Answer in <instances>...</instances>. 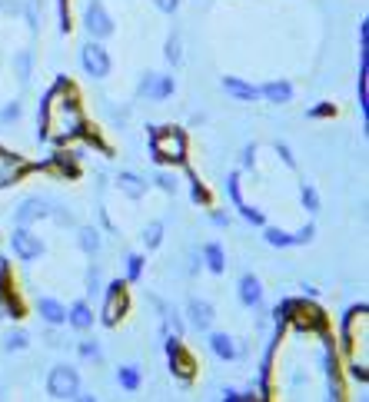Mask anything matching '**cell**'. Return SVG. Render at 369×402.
Wrapping results in <instances>:
<instances>
[{"instance_id": "obj_37", "label": "cell", "mask_w": 369, "mask_h": 402, "mask_svg": "<svg viewBox=\"0 0 369 402\" xmlns=\"http://www.w3.org/2000/svg\"><path fill=\"white\" fill-rule=\"evenodd\" d=\"M100 266H90L87 269V296L93 300V296H100Z\"/></svg>"}, {"instance_id": "obj_28", "label": "cell", "mask_w": 369, "mask_h": 402, "mask_svg": "<svg viewBox=\"0 0 369 402\" xmlns=\"http://www.w3.org/2000/svg\"><path fill=\"white\" fill-rule=\"evenodd\" d=\"M143 246H147V250H156V246H160V243H163V220H153L150 227L143 229Z\"/></svg>"}, {"instance_id": "obj_22", "label": "cell", "mask_w": 369, "mask_h": 402, "mask_svg": "<svg viewBox=\"0 0 369 402\" xmlns=\"http://www.w3.org/2000/svg\"><path fill=\"white\" fill-rule=\"evenodd\" d=\"M200 260H203V266L210 269V273H227V253H223V246L220 243H206L203 253H200Z\"/></svg>"}, {"instance_id": "obj_25", "label": "cell", "mask_w": 369, "mask_h": 402, "mask_svg": "<svg viewBox=\"0 0 369 402\" xmlns=\"http://www.w3.org/2000/svg\"><path fill=\"white\" fill-rule=\"evenodd\" d=\"M30 74H34V51H17L13 53V76L20 83H30Z\"/></svg>"}, {"instance_id": "obj_36", "label": "cell", "mask_w": 369, "mask_h": 402, "mask_svg": "<svg viewBox=\"0 0 369 402\" xmlns=\"http://www.w3.org/2000/svg\"><path fill=\"white\" fill-rule=\"evenodd\" d=\"M24 116V107H20V100H11L4 110H0V123H17Z\"/></svg>"}, {"instance_id": "obj_12", "label": "cell", "mask_w": 369, "mask_h": 402, "mask_svg": "<svg viewBox=\"0 0 369 402\" xmlns=\"http://www.w3.org/2000/svg\"><path fill=\"white\" fill-rule=\"evenodd\" d=\"M27 173H30V163H27L24 156H17V153H11V150H4V147H0V189L20 183Z\"/></svg>"}, {"instance_id": "obj_45", "label": "cell", "mask_w": 369, "mask_h": 402, "mask_svg": "<svg viewBox=\"0 0 369 402\" xmlns=\"http://www.w3.org/2000/svg\"><path fill=\"white\" fill-rule=\"evenodd\" d=\"M153 7L163 13H177L180 11V0H153Z\"/></svg>"}, {"instance_id": "obj_13", "label": "cell", "mask_w": 369, "mask_h": 402, "mask_svg": "<svg viewBox=\"0 0 369 402\" xmlns=\"http://www.w3.org/2000/svg\"><path fill=\"white\" fill-rule=\"evenodd\" d=\"M210 349H213V356H217V359H223V363H233V359H240L243 352H246V346H243L240 340H233L229 333H210Z\"/></svg>"}, {"instance_id": "obj_30", "label": "cell", "mask_w": 369, "mask_h": 402, "mask_svg": "<svg viewBox=\"0 0 369 402\" xmlns=\"http://www.w3.org/2000/svg\"><path fill=\"white\" fill-rule=\"evenodd\" d=\"M153 183L163 189V193H170V196H177V193H180V180H177L173 170H160V173L153 176Z\"/></svg>"}, {"instance_id": "obj_27", "label": "cell", "mask_w": 369, "mask_h": 402, "mask_svg": "<svg viewBox=\"0 0 369 402\" xmlns=\"http://www.w3.org/2000/svg\"><path fill=\"white\" fill-rule=\"evenodd\" d=\"M76 352H80L83 363H103V349L97 340H80L76 342Z\"/></svg>"}, {"instance_id": "obj_23", "label": "cell", "mask_w": 369, "mask_h": 402, "mask_svg": "<svg viewBox=\"0 0 369 402\" xmlns=\"http://www.w3.org/2000/svg\"><path fill=\"white\" fill-rule=\"evenodd\" d=\"M140 382H143V373H140V366L127 363V366H120V369H116V386H120V389H127V392H137V389H140Z\"/></svg>"}, {"instance_id": "obj_24", "label": "cell", "mask_w": 369, "mask_h": 402, "mask_svg": "<svg viewBox=\"0 0 369 402\" xmlns=\"http://www.w3.org/2000/svg\"><path fill=\"white\" fill-rule=\"evenodd\" d=\"M76 243H80V250L87 253V256H97L100 246H103L100 229H97V227H80V229H76Z\"/></svg>"}, {"instance_id": "obj_19", "label": "cell", "mask_w": 369, "mask_h": 402, "mask_svg": "<svg viewBox=\"0 0 369 402\" xmlns=\"http://www.w3.org/2000/svg\"><path fill=\"white\" fill-rule=\"evenodd\" d=\"M37 313L40 319L47 323V326H67V306L60 300H51V296H43V300H37Z\"/></svg>"}, {"instance_id": "obj_1", "label": "cell", "mask_w": 369, "mask_h": 402, "mask_svg": "<svg viewBox=\"0 0 369 402\" xmlns=\"http://www.w3.org/2000/svg\"><path fill=\"white\" fill-rule=\"evenodd\" d=\"M37 137L47 143H70L80 140L87 133V114H83V103L76 87L60 76L40 100V114H37Z\"/></svg>"}, {"instance_id": "obj_16", "label": "cell", "mask_w": 369, "mask_h": 402, "mask_svg": "<svg viewBox=\"0 0 369 402\" xmlns=\"http://www.w3.org/2000/svg\"><path fill=\"white\" fill-rule=\"evenodd\" d=\"M236 293H240V302L246 309H260V306H263V283H260L253 273H243Z\"/></svg>"}, {"instance_id": "obj_14", "label": "cell", "mask_w": 369, "mask_h": 402, "mask_svg": "<svg viewBox=\"0 0 369 402\" xmlns=\"http://www.w3.org/2000/svg\"><path fill=\"white\" fill-rule=\"evenodd\" d=\"M187 316H190V326L196 333H210L213 319H217V309H213V302H206V300H190L187 302Z\"/></svg>"}, {"instance_id": "obj_34", "label": "cell", "mask_w": 369, "mask_h": 402, "mask_svg": "<svg viewBox=\"0 0 369 402\" xmlns=\"http://www.w3.org/2000/svg\"><path fill=\"white\" fill-rule=\"evenodd\" d=\"M143 263H147V260H143L140 253H130L127 256V283H137V279L143 276Z\"/></svg>"}, {"instance_id": "obj_17", "label": "cell", "mask_w": 369, "mask_h": 402, "mask_svg": "<svg viewBox=\"0 0 369 402\" xmlns=\"http://www.w3.org/2000/svg\"><path fill=\"white\" fill-rule=\"evenodd\" d=\"M223 93H229L233 100L240 103H256L260 100V87H253V83H246V80H240V76H223Z\"/></svg>"}, {"instance_id": "obj_40", "label": "cell", "mask_w": 369, "mask_h": 402, "mask_svg": "<svg viewBox=\"0 0 369 402\" xmlns=\"http://www.w3.org/2000/svg\"><path fill=\"white\" fill-rule=\"evenodd\" d=\"M333 114H336V107H333V103H319V107H313V110H306L309 120H326V116H333Z\"/></svg>"}, {"instance_id": "obj_32", "label": "cell", "mask_w": 369, "mask_h": 402, "mask_svg": "<svg viewBox=\"0 0 369 402\" xmlns=\"http://www.w3.org/2000/svg\"><path fill=\"white\" fill-rule=\"evenodd\" d=\"M160 309H163V323H166V329H170V336H180V340H183V319H180V313L170 309V306H160Z\"/></svg>"}, {"instance_id": "obj_44", "label": "cell", "mask_w": 369, "mask_h": 402, "mask_svg": "<svg viewBox=\"0 0 369 402\" xmlns=\"http://www.w3.org/2000/svg\"><path fill=\"white\" fill-rule=\"evenodd\" d=\"M276 153L283 156V163L290 166V170H296V156H293V150H290L286 143H276Z\"/></svg>"}, {"instance_id": "obj_10", "label": "cell", "mask_w": 369, "mask_h": 402, "mask_svg": "<svg viewBox=\"0 0 369 402\" xmlns=\"http://www.w3.org/2000/svg\"><path fill=\"white\" fill-rule=\"evenodd\" d=\"M0 309L11 316V319H20V316H24V302H20L17 289H13L11 263H4V260H0Z\"/></svg>"}, {"instance_id": "obj_7", "label": "cell", "mask_w": 369, "mask_h": 402, "mask_svg": "<svg viewBox=\"0 0 369 402\" xmlns=\"http://www.w3.org/2000/svg\"><path fill=\"white\" fill-rule=\"evenodd\" d=\"M83 30H87L90 40H110L116 34V24L110 11L103 7V0H90L83 7Z\"/></svg>"}, {"instance_id": "obj_29", "label": "cell", "mask_w": 369, "mask_h": 402, "mask_svg": "<svg viewBox=\"0 0 369 402\" xmlns=\"http://www.w3.org/2000/svg\"><path fill=\"white\" fill-rule=\"evenodd\" d=\"M30 336H27L24 329H11L7 336H4V352H24Z\"/></svg>"}, {"instance_id": "obj_43", "label": "cell", "mask_w": 369, "mask_h": 402, "mask_svg": "<svg viewBox=\"0 0 369 402\" xmlns=\"http://www.w3.org/2000/svg\"><path fill=\"white\" fill-rule=\"evenodd\" d=\"M256 166V143H246L243 147V170H253Z\"/></svg>"}, {"instance_id": "obj_26", "label": "cell", "mask_w": 369, "mask_h": 402, "mask_svg": "<svg viewBox=\"0 0 369 402\" xmlns=\"http://www.w3.org/2000/svg\"><path fill=\"white\" fill-rule=\"evenodd\" d=\"M263 239H267L269 246H276V250L296 246V233H286V229H280V227H263Z\"/></svg>"}, {"instance_id": "obj_18", "label": "cell", "mask_w": 369, "mask_h": 402, "mask_svg": "<svg viewBox=\"0 0 369 402\" xmlns=\"http://www.w3.org/2000/svg\"><path fill=\"white\" fill-rule=\"evenodd\" d=\"M93 323H97V316H93V309H90L87 300H76L70 309H67V326L76 329V333H87V329H93Z\"/></svg>"}, {"instance_id": "obj_41", "label": "cell", "mask_w": 369, "mask_h": 402, "mask_svg": "<svg viewBox=\"0 0 369 402\" xmlns=\"http://www.w3.org/2000/svg\"><path fill=\"white\" fill-rule=\"evenodd\" d=\"M359 57H369V20H359Z\"/></svg>"}, {"instance_id": "obj_20", "label": "cell", "mask_w": 369, "mask_h": 402, "mask_svg": "<svg viewBox=\"0 0 369 402\" xmlns=\"http://www.w3.org/2000/svg\"><path fill=\"white\" fill-rule=\"evenodd\" d=\"M260 100L283 107V103L293 100V83H290V80H269V83H263V87H260Z\"/></svg>"}, {"instance_id": "obj_46", "label": "cell", "mask_w": 369, "mask_h": 402, "mask_svg": "<svg viewBox=\"0 0 369 402\" xmlns=\"http://www.w3.org/2000/svg\"><path fill=\"white\" fill-rule=\"evenodd\" d=\"M210 223H213V227H220V229H227L229 227V216L220 213V210H213V213H210Z\"/></svg>"}, {"instance_id": "obj_21", "label": "cell", "mask_w": 369, "mask_h": 402, "mask_svg": "<svg viewBox=\"0 0 369 402\" xmlns=\"http://www.w3.org/2000/svg\"><path fill=\"white\" fill-rule=\"evenodd\" d=\"M183 173H187V180H190L193 203H196V206H203V210H213V193H210V187H206L200 176H196V170H193L190 163H183Z\"/></svg>"}, {"instance_id": "obj_42", "label": "cell", "mask_w": 369, "mask_h": 402, "mask_svg": "<svg viewBox=\"0 0 369 402\" xmlns=\"http://www.w3.org/2000/svg\"><path fill=\"white\" fill-rule=\"evenodd\" d=\"M313 236H316V227H313V223H306L303 229H296V246H306V243H313Z\"/></svg>"}, {"instance_id": "obj_4", "label": "cell", "mask_w": 369, "mask_h": 402, "mask_svg": "<svg viewBox=\"0 0 369 402\" xmlns=\"http://www.w3.org/2000/svg\"><path fill=\"white\" fill-rule=\"evenodd\" d=\"M166 356H170V373L177 379L180 386H193V379H196V359H193V352L183 346L180 336H166Z\"/></svg>"}, {"instance_id": "obj_9", "label": "cell", "mask_w": 369, "mask_h": 402, "mask_svg": "<svg viewBox=\"0 0 369 402\" xmlns=\"http://www.w3.org/2000/svg\"><path fill=\"white\" fill-rule=\"evenodd\" d=\"M177 93V80L166 74H147L140 80V87H137V97H143V100H153V103H163L170 100Z\"/></svg>"}, {"instance_id": "obj_35", "label": "cell", "mask_w": 369, "mask_h": 402, "mask_svg": "<svg viewBox=\"0 0 369 402\" xmlns=\"http://www.w3.org/2000/svg\"><path fill=\"white\" fill-rule=\"evenodd\" d=\"M236 210H240V216L246 220V223H253V227H267V216L260 213L256 206H250V203H240Z\"/></svg>"}, {"instance_id": "obj_31", "label": "cell", "mask_w": 369, "mask_h": 402, "mask_svg": "<svg viewBox=\"0 0 369 402\" xmlns=\"http://www.w3.org/2000/svg\"><path fill=\"white\" fill-rule=\"evenodd\" d=\"M163 57H166V63H173V67L183 60V43H180V34H170V37H166Z\"/></svg>"}, {"instance_id": "obj_2", "label": "cell", "mask_w": 369, "mask_h": 402, "mask_svg": "<svg viewBox=\"0 0 369 402\" xmlns=\"http://www.w3.org/2000/svg\"><path fill=\"white\" fill-rule=\"evenodd\" d=\"M187 133L180 126H150V160L160 166H183L187 163Z\"/></svg>"}, {"instance_id": "obj_3", "label": "cell", "mask_w": 369, "mask_h": 402, "mask_svg": "<svg viewBox=\"0 0 369 402\" xmlns=\"http://www.w3.org/2000/svg\"><path fill=\"white\" fill-rule=\"evenodd\" d=\"M130 283L127 279H114L110 286L103 289V309H100V323L107 329H114L123 316L130 313Z\"/></svg>"}, {"instance_id": "obj_33", "label": "cell", "mask_w": 369, "mask_h": 402, "mask_svg": "<svg viewBox=\"0 0 369 402\" xmlns=\"http://www.w3.org/2000/svg\"><path fill=\"white\" fill-rule=\"evenodd\" d=\"M300 200H303L306 213H319V193H316V187L303 183V189H300Z\"/></svg>"}, {"instance_id": "obj_6", "label": "cell", "mask_w": 369, "mask_h": 402, "mask_svg": "<svg viewBox=\"0 0 369 402\" xmlns=\"http://www.w3.org/2000/svg\"><path fill=\"white\" fill-rule=\"evenodd\" d=\"M80 392V373L70 363H57L47 376V396L51 399H74Z\"/></svg>"}, {"instance_id": "obj_8", "label": "cell", "mask_w": 369, "mask_h": 402, "mask_svg": "<svg viewBox=\"0 0 369 402\" xmlns=\"http://www.w3.org/2000/svg\"><path fill=\"white\" fill-rule=\"evenodd\" d=\"M7 246H11V253L20 263H34V260L43 256V239L34 236L30 227H13V233L7 236Z\"/></svg>"}, {"instance_id": "obj_11", "label": "cell", "mask_w": 369, "mask_h": 402, "mask_svg": "<svg viewBox=\"0 0 369 402\" xmlns=\"http://www.w3.org/2000/svg\"><path fill=\"white\" fill-rule=\"evenodd\" d=\"M40 220H51V203L43 200V196H27L13 210V227H34Z\"/></svg>"}, {"instance_id": "obj_39", "label": "cell", "mask_w": 369, "mask_h": 402, "mask_svg": "<svg viewBox=\"0 0 369 402\" xmlns=\"http://www.w3.org/2000/svg\"><path fill=\"white\" fill-rule=\"evenodd\" d=\"M223 399H227V402H253L256 392L253 389H246V392H243V389H223Z\"/></svg>"}, {"instance_id": "obj_38", "label": "cell", "mask_w": 369, "mask_h": 402, "mask_svg": "<svg viewBox=\"0 0 369 402\" xmlns=\"http://www.w3.org/2000/svg\"><path fill=\"white\" fill-rule=\"evenodd\" d=\"M227 193H229V200H233V206H240L243 200V193H240V173H229L227 176Z\"/></svg>"}, {"instance_id": "obj_5", "label": "cell", "mask_w": 369, "mask_h": 402, "mask_svg": "<svg viewBox=\"0 0 369 402\" xmlns=\"http://www.w3.org/2000/svg\"><path fill=\"white\" fill-rule=\"evenodd\" d=\"M80 67L83 74L93 76V80H107L110 70H114V60H110V51L103 47V40H87L80 47Z\"/></svg>"}, {"instance_id": "obj_15", "label": "cell", "mask_w": 369, "mask_h": 402, "mask_svg": "<svg viewBox=\"0 0 369 402\" xmlns=\"http://www.w3.org/2000/svg\"><path fill=\"white\" fill-rule=\"evenodd\" d=\"M114 183H116V189H120L123 196H130V200H143L147 189H150V183H147L143 176H137L133 170H120Z\"/></svg>"}]
</instances>
